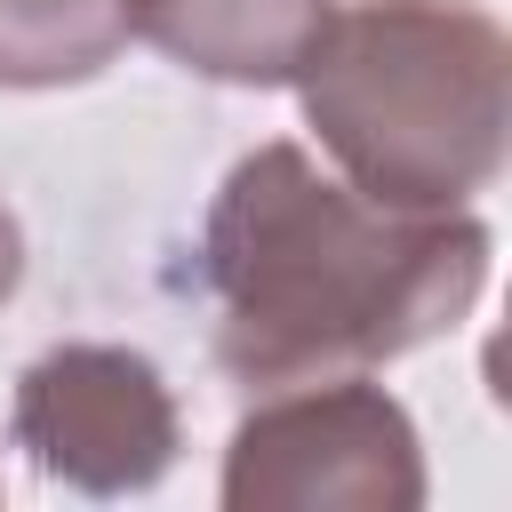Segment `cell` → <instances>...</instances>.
I'll return each instance as SVG.
<instances>
[{
	"label": "cell",
	"instance_id": "cell-5",
	"mask_svg": "<svg viewBox=\"0 0 512 512\" xmlns=\"http://www.w3.org/2000/svg\"><path fill=\"white\" fill-rule=\"evenodd\" d=\"M128 32H144L168 64L216 88H296L320 48L336 0H120Z\"/></svg>",
	"mask_w": 512,
	"mask_h": 512
},
{
	"label": "cell",
	"instance_id": "cell-6",
	"mask_svg": "<svg viewBox=\"0 0 512 512\" xmlns=\"http://www.w3.org/2000/svg\"><path fill=\"white\" fill-rule=\"evenodd\" d=\"M120 48V0H0V88H80Z\"/></svg>",
	"mask_w": 512,
	"mask_h": 512
},
{
	"label": "cell",
	"instance_id": "cell-1",
	"mask_svg": "<svg viewBox=\"0 0 512 512\" xmlns=\"http://www.w3.org/2000/svg\"><path fill=\"white\" fill-rule=\"evenodd\" d=\"M488 256L496 240L472 208H384L304 144H256L200 224L216 360L248 392L400 360L480 304Z\"/></svg>",
	"mask_w": 512,
	"mask_h": 512
},
{
	"label": "cell",
	"instance_id": "cell-4",
	"mask_svg": "<svg viewBox=\"0 0 512 512\" xmlns=\"http://www.w3.org/2000/svg\"><path fill=\"white\" fill-rule=\"evenodd\" d=\"M8 440L80 496H144L176 448L184 416L168 376L128 344H56L16 376Z\"/></svg>",
	"mask_w": 512,
	"mask_h": 512
},
{
	"label": "cell",
	"instance_id": "cell-3",
	"mask_svg": "<svg viewBox=\"0 0 512 512\" xmlns=\"http://www.w3.org/2000/svg\"><path fill=\"white\" fill-rule=\"evenodd\" d=\"M424 440L416 416L352 376L272 384L224 440V512H416Z\"/></svg>",
	"mask_w": 512,
	"mask_h": 512
},
{
	"label": "cell",
	"instance_id": "cell-7",
	"mask_svg": "<svg viewBox=\"0 0 512 512\" xmlns=\"http://www.w3.org/2000/svg\"><path fill=\"white\" fill-rule=\"evenodd\" d=\"M16 280H24V224H16V208L0 200V304L16 296Z\"/></svg>",
	"mask_w": 512,
	"mask_h": 512
},
{
	"label": "cell",
	"instance_id": "cell-2",
	"mask_svg": "<svg viewBox=\"0 0 512 512\" xmlns=\"http://www.w3.org/2000/svg\"><path fill=\"white\" fill-rule=\"evenodd\" d=\"M304 128L384 208H464L512 136V40L472 0H352L296 72Z\"/></svg>",
	"mask_w": 512,
	"mask_h": 512
}]
</instances>
